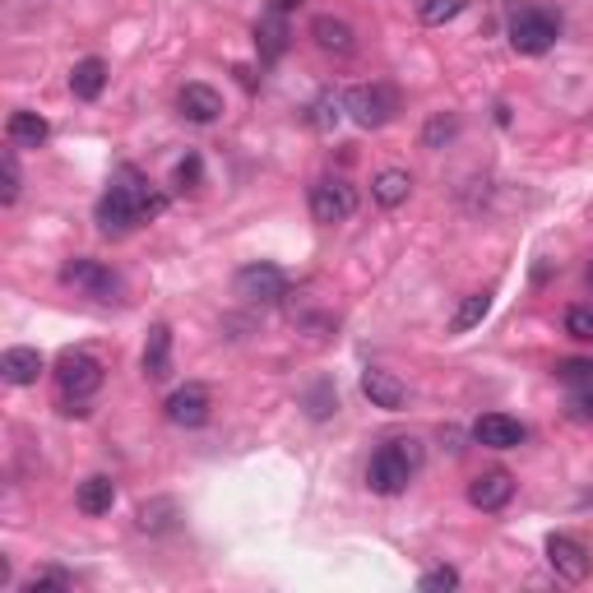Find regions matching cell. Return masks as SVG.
Listing matches in <instances>:
<instances>
[{"mask_svg":"<svg viewBox=\"0 0 593 593\" xmlns=\"http://www.w3.org/2000/svg\"><path fill=\"white\" fill-rule=\"evenodd\" d=\"M167 209V195L163 190H153V181L144 177L139 167H116V177L108 186V195L98 200V232L102 237H126L135 232L139 223H149V218H159Z\"/></svg>","mask_w":593,"mask_h":593,"instance_id":"cell-1","label":"cell"},{"mask_svg":"<svg viewBox=\"0 0 593 593\" xmlns=\"http://www.w3.org/2000/svg\"><path fill=\"white\" fill-rule=\"evenodd\" d=\"M417 468H422V441H413V436H394L371 455L366 464V487H371L376 496H404L408 482L417 478Z\"/></svg>","mask_w":593,"mask_h":593,"instance_id":"cell-2","label":"cell"},{"mask_svg":"<svg viewBox=\"0 0 593 593\" xmlns=\"http://www.w3.org/2000/svg\"><path fill=\"white\" fill-rule=\"evenodd\" d=\"M61 283L84 292V296H93V302H121V296H126V278H121L112 265H102V260H89V255L65 260Z\"/></svg>","mask_w":593,"mask_h":593,"instance_id":"cell-3","label":"cell"},{"mask_svg":"<svg viewBox=\"0 0 593 593\" xmlns=\"http://www.w3.org/2000/svg\"><path fill=\"white\" fill-rule=\"evenodd\" d=\"M102 380H108V366H102L93 353H84V348H70V353H61L56 386L65 394V404H84L89 394L102 390Z\"/></svg>","mask_w":593,"mask_h":593,"instance_id":"cell-4","label":"cell"},{"mask_svg":"<svg viewBox=\"0 0 593 593\" xmlns=\"http://www.w3.org/2000/svg\"><path fill=\"white\" fill-rule=\"evenodd\" d=\"M343 112L357 121L362 130H380L390 126L394 112H399V93L390 84H357V89L343 93Z\"/></svg>","mask_w":593,"mask_h":593,"instance_id":"cell-5","label":"cell"},{"mask_svg":"<svg viewBox=\"0 0 593 593\" xmlns=\"http://www.w3.org/2000/svg\"><path fill=\"white\" fill-rule=\"evenodd\" d=\"M556 38H562V20L547 10H515L510 20V47L519 51V56H543V51L556 47Z\"/></svg>","mask_w":593,"mask_h":593,"instance_id":"cell-6","label":"cell"},{"mask_svg":"<svg viewBox=\"0 0 593 593\" xmlns=\"http://www.w3.org/2000/svg\"><path fill=\"white\" fill-rule=\"evenodd\" d=\"M237 296L241 302H255V306H274L288 296V274L269 265V260H255V265L237 269Z\"/></svg>","mask_w":593,"mask_h":593,"instance_id":"cell-7","label":"cell"},{"mask_svg":"<svg viewBox=\"0 0 593 593\" xmlns=\"http://www.w3.org/2000/svg\"><path fill=\"white\" fill-rule=\"evenodd\" d=\"M357 214V190L348 186L343 177H320L316 186H311V218L316 223H343Z\"/></svg>","mask_w":593,"mask_h":593,"instance_id":"cell-8","label":"cell"},{"mask_svg":"<svg viewBox=\"0 0 593 593\" xmlns=\"http://www.w3.org/2000/svg\"><path fill=\"white\" fill-rule=\"evenodd\" d=\"M547 566L556 570V580H566V584H584L589 580V547L580 543V538H570V533H552L547 538Z\"/></svg>","mask_w":593,"mask_h":593,"instance_id":"cell-9","label":"cell"},{"mask_svg":"<svg viewBox=\"0 0 593 593\" xmlns=\"http://www.w3.org/2000/svg\"><path fill=\"white\" fill-rule=\"evenodd\" d=\"M163 413H167V422H172V427L195 431V427L209 422V413H214V399H209L204 386H181V390H172V394H167Z\"/></svg>","mask_w":593,"mask_h":593,"instance_id":"cell-10","label":"cell"},{"mask_svg":"<svg viewBox=\"0 0 593 593\" xmlns=\"http://www.w3.org/2000/svg\"><path fill=\"white\" fill-rule=\"evenodd\" d=\"M525 422L510 413H482L478 422H474V441L487 445V450H519L525 445Z\"/></svg>","mask_w":593,"mask_h":593,"instance_id":"cell-11","label":"cell"},{"mask_svg":"<svg viewBox=\"0 0 593 593\" xmlns=\"http://www.w3.org/2000/svg\"><path fill=\"white\" fill-rule=\"evenodd\" d=\"M510 496H515V478L505 474V468H487V474L468 482V505H474V510H505Z\"/></svg>","mask_w":593,"mask_h":593,"instance_id":"cell-12","label":"cell"},{"mask_svg":"<svg viewBox=\"0 0 593 593\" xmlns=\"http://www.w3.org/2000/svg\"><path fill=\"white\" fill-rule=\"evenodd\" d=\"M362 394L371 399V408H386V413H404V404H408L404 380H394L390 371H380V366H366L362 371Z\"/></svg>","mask_w":593,"mask_h":593,"instance_id":"cell-13","label":"cell"},{"mask_svg":"<svg viewBox=\"0 0 593 593\" xmlns=\"http://www.w3.org/2000/svg\"><path fill=\"white\" fill-rule=\"evenodd\" d=\"M177 108L186 121H195V126H214V121L223 116V93L209 89V84H186V89L177 93Z\"/></svg>","mask_w":593,"mask_h":593,"instance_id":"cell-14","label":"cell"},{"mask_svg":"<svg viewBox=\"0 0 593 593\" xmlns=\"http://www.w3.org/2000/svg\"><path fill=\"white\" fill-rule=\"evenodd\" d=\"M311 38H316V47L329 51V56H353V51H357L353 24L335 20V14H316V20H311Z\"/></svg>","mask_w":593,"mask_h":593,"instance_id":"cell-15","label":"cell"},{"mask_svg":"<svg viewBox=\"0 0 593 593\" xmlns=\"http://www.w3.org/2000/svg\"><path fill=\"white\" fill-rule=\"evenodd\" d=\"M255 47H260V61H265V65H274L288 51V20H283V10H278V5H269L265 14H260Z\"/></svg>","mask_w":593,"mask_h":593,"instance_id":"cell-16","label":"cell"},{"mask_svg":"<svg viewBox=\"0 0 593 593\" xmlns=\"http://www.w3.org/2000/svg\"><path fill=\"white\" fill-rule=\"evenodd\" d=\"M0 376H5L10 386H38L42 353L38 348H5V353H0Z\"/></svg>","mask_w":593,"mask_h":593,"instance_id":"cell-17","label":"cell"},{"mask_svg":"<svg viewBox=\"0 0 593 593\" xmlns=\"http://www.w3.org/2000/svg\"><path fill=\"white\" fill-rule=\"evenodd\" d=\"M139 366H144L149 380H167L172 376V329L153 325L144 339V353H139Z\"/></svg>","mask_w":593,"mask_h":593,"instance_id":"cell-18","label":"cell"},{"mask_svg":"<svg viewBox=\"0 0 593 593\" xmlns=\"http://www.w3.org/2000/svg\"><path fill=\"white\" fill-rule=\"evenodd\" d=\"M102 89H108V61L102 56L75 61V70H70V93L79 102H93V98H102Z\"/></svg>","mask_w":593,"mask_h":593,"instance_id":"cell-19","label":"cell"},{"mask_svg":"<svg viewBox=\"0 0 593 593\" xmlns=\"http://www.w3.org/2000/svg\"><path fill=\"white\" fill-rule=\"evenodd\" d=\"M75 505L84 515H112V505H116V482L108 474H93V478H84L79 482V492H75Z\"/></svg>","mask_w":593,"mask_h":593,"instance_id":"cell-20","label":"cell"},{"mask_svg":"<svg viewBox=\"0 0 593 593\" xmlns=\"http://www.w3.org/2000/svg\"><path fill=\"white\" fill-rule=\"evenodd\" d=\"M47 135H51V126L38 112H10V121H5V139L14 149H42Z\"/></svg>","mask_w":593,"mask_h":593,"instance_id":"cell-21","label":"cell"},{"mask_svg":"<svg viewBox=\"0 0 593 593\" xmlns=\"http://www.w3.org/2000/svg\"><path fill=\"white\" fill-rule=\"evenodd\" d=\"M408 195H413V177H408V172L386 167V172H376V177H371V200L380 209H399Z\"/></svg>","mask_w":593,"mask_h":593,"instance_id":"cell-22","label":"cell"},{"mask_svg":"<svg viewBox=\"0 0 593 593\" xmlns=\"http://www.w3.org/2000/svg\"><path fill=\"white\" fill-rule=\"evenodd\" d=\"M487 311H492V292H468L459 302V311L450 316V335H468L474 325L487 320Z\"/></svg>","mask_w":593,"mask_h":593,"instance_id":"cell-23","label":"cell"},{"mask_svg":"<svg viewBox=\"0 0 593 593\" xmlns=\"http://www.w3.org/2000/svg\"><path fill=\"white\" fill-rule=\"evenodd\" d=\"M172 525H177V501L159 496V501H144V505H139V529H144V533H163V529H172Z\"/></svg>","mask_w":593,"mask_h":593,"instance_id":"cell-24","label":"cell"},{"mask_svg":"<svg viewBox=\"0 0 593 593\" xmlns=\"http://www.w3.org/2000/svg\"><path fill=\"white\" fill-rule=\"evenodd\" d=\"M20 190H24V177H20V159H14V144L0 153V204H14L20 200Z\"/></svg>","mask_w":593,"mask_h":593,"instance_id":"cell-25","label":"cell"},{"mask_svg":"<svg viewBox=\"0 0 593 593\" xmlns=\"http://www.w3.org/2000/svg\"><path fill=\"white\" fill-rule=\"evenodd\" d=\"M306 413L316 417V422H325L329 413H339V390L329 386V380H320V386L306 390Z\"/></svg>","mask_w":593,"mask_h":593,"instance_id":"cell-26","label":"cell"},{"mask_svg":"<svg viewBox=\"0 0 593 593\" xmlns=\"http://www.w3.org/2000/svg\"><path fill=\"white\" fill-rule=\"evenodd\" d=\"M566 335H570L575 343H593V302L566 311Z\"/></svg>","mask_w":593,"mask_h":593,"instance_id":"cell-27","label":"cell"},{"mask_svg":"<svg viewBox=\"0 0 593 593\" xmlns=\"http://www.w3.org/2000/svg\"><path fill=\"white\" fill-rule=\"evenodd\" d=\"M339 116H343V98H339V93H320L316 108H311V126H316V130H329Z\"/></svg>","mask_w":593,"mask_h":593,"instance_id":"cell-28","label":"cell"},{"mask_svg":"<svg viewBox=\"0 0 593 593\" xmlns=\"http://www.w3.org/2000/svg\"><path fill=\"white\" fill-rule=\"evenodd\" d=\"M65 589H75V580L65 570H42L33 580H24V593H65Z\"/></svg>","mask_w":593,"mask_h":593,"instance_id":"cell-29","label":"cell"},{"mask_svg":"<svg viewBox=\"0 0 593 593\" xmlns=\"http://www.w3.org/2000/svg\"><path fill=\"white\" fill-rule=\"evenodd\" d=\"M556 380H566V386H593V362L589 357L556 362Z\"/></svg>","mask_w":593,"mask_h":593,"instance_id":"cell-30","label":"cell"},{"mask_svg":"<svg viewBox=\"0 0 593 593\" xmlns=\"http://www.w3.org/2000/svg\"><path fill=\"white\" fill-rule=\"evenodd\" d=\"M566 413H570V422H593V386H570Z\"/></svg>","mask_w":593,"mask_h":593,"instance_id":"cell-31","label":"cell"},{"mask_svg":"<svg viewBox=\"0 0 593 593\" xmlns=\"http://www.w3.org/2000/svg\"><path fill=\"white\" fill-rule=\"evenodd\" d=\"M455 135H459V121L441 112V116H431V121H427V135H422V139H427V149H441L445 139H455Z\"/></svg>","mask_w":593,"mask_h":593,"instance_id":"cell-32","label":"cell"},{"mask_svg":"<svg viewBox=\"0 0 593 593\" xmlns=\"http://www.w3.org/2000/svg\"><path fill=\"white\" fill-rule=\"evenodd\" d=\"M464 10V0H422V24H445V20H455V14Z\"/></svg>","mask_w":593,"mask_h":593,"instance_id":"cell-33","label":"cell"},{"mask_svg":"<svg viewBox=\"0 0 593 593\" xmlns=\"http://www.w3.org/2000/svg\"><path fill=\"white\" fill-rule=\"evenodd\" d=\"M204 177V163H200V153H186V159L177 163V190H195Z\"/></svg>","mask_w":593,"mask_h":593,"instance_id":"cell-34","label":"cell"},{"mask_svg":"<svg viewBox=\"0 0 593 593\" xmlns=\"http://www.w3.org/2000/svg\"><path fill=\"white\" fill-rule=\"evenodd\" d=\"M417 589H422V593H431V589H459V570H450V566L427 570L422 580H417Z\"/></svg>","mask_w":593,"mask_h":593,"instance_id":"cell-35","label":"cell"},{"mask_svg":"<svg viewBox=\"0 0 593 593\" xmlns=\"http://www.w3.org/2000/svg\"><path fill=\"white\" fill-rule=\"evenodd\" d=\"M274 5H278V10H283V14H288V10H296V5H302V0H274Z\"/></svg>","mask_w":593,"mask_h":593,"instance_id":"cell-36","label":"cell"},{"mask_svg":"<svg viewBox=\"0 0 593 593\" xmlns=\"http://www.w3.org/2000/svg\"><path fill=\"white\" fill-rule=\"evenodd\" d=\"M589 283H593V265H589Z\"/></svg>","mask_w":593,"mask_h":593,"instance_id":"cell-37","label":"cell"}]
</instances>
